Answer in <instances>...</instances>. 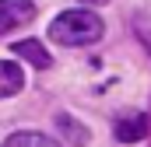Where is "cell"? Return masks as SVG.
Returning a JSON list of instances; mask_svg holds the SVG:
<instances>
[{"label":"cell","mask_w":151,"mask_h":147,"mask_svg":"<svg viewBox=\"0 0 151 147\" xmlns=\"http://www.w3.org/2000/svg\"><path fill=\"white\" fill-rule=\"evenodd\" d=\"M21 84H25L21 67H18V63L0 60V98H14V95L21 91Z\"/></svg>","instance_id":"cell-5"},{"label":"cell","mask_w":151,"mask_h":147,"mask_svg":"<svg viewBox=\"0 0 151 147\" xmlns=\"http://www.w3.org/2000/svg\"><path fill=\"white\" fill-rule=\"evenodd\" d=\"M144 137H148V116L127 112V116L116 119V140H119V144H137V140H144Z\"/></svg>","instance_id":"cell-3"},{"label":"cell","mask_w":151,"mask_h":147,"mask_svg":"<svg viewBox=\"0 0 151 147\" xmlns=\"http://www.w3.org/2000/svg\"><path fill=\"white\" fill-rule=\"evenodd\" d=\"M14 53L21 56V60H28L32 67H39V70H46L53 60H49V53H46V46L42 42H35V39H21V42H14Z\"/></svg>","instance_id":"cell-6"},{"label":"cell","mask_w":151,"mask_h":147,"mask_svg":"<svg viewBox=\"0 0 151 147\" xmlns=\"http://www.w3.org/2000/svg\"><path fill=\"white\" fill-rule=\"evenodd\" d=\"M35 18V4L32 0H0V35L25 28Z\"/></svg>","instance_id":"cell-2"},{"label":"cell","mask_w":151,"mask_h":147,"mask_svg":"<svg viewBox=\"0 0 151 147\" xmlns=\"http://www.w3.org/2000/svg\"><path fill=\"white\" fill-rule=\"evenodd\" d=\"M84 7H102V4H109V0H81Z\"/></svg>","instance_id":"cell-8"},{"label":"cell","mask_w":151,"mask_h":147,"mask_svg":"<svg viewBox=\"0 0 151 147\" xmlns=\"http://www.w3.org/2000/svg\"><path fill=\"white\" fill-rule=\"evenodd\" d=\"M53 123H56V130H60V137H63V147H84L88 140H91L88 126L74 123V116H67V112H60Z\"/></svg>","instance_id":"cell-4"},{"label":"cell","mask_w":151,"mask_h":147,"mask_svg":"<svg viewBox=\"0 0 151 147\" xmlns=\"http://www.w3.org/2000/svg\"><path fill=\"white\" fill-rule=\"evenodd\" d=\"M102 32H106L102 18L95 11H84V7L56 14L53 25H49V39L60 42V46H95L102 39Z\"/></svg>","instance_id":"cell-1"},{"label":"cell","mask_w":151,"mask_h":147,"mask_svg":"<svg viewBox=\"0 0 151 147\" xmlns=\"http://www.w3.org/2000/svg\"><path fill=\"white\" fill-rule=\"evenodd\" d=\"M0 147H63V144L53 140V137H46V133H35V130H18V133H11Z\"/></svg>","instance_id":"cell-7"}]
</instances>
